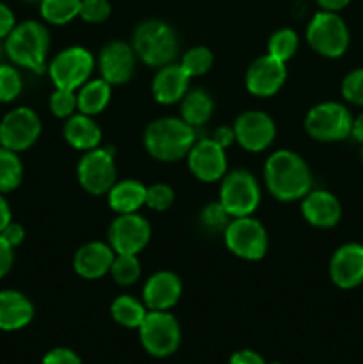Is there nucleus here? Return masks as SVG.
I'll return each mask as SVG.
<instances>
[{
	"label": "nucleus",
	"instance_id": "f257e3e1",
	"mask_svg": "<svg viewBox=\"0 0 363 364\" xmlns=\"http://www.w3.org/2000/svg\"><path fill=\"white\" fill-rule=\"evenodd\" d=\"M265 185L278 201L302 199L312 188V173L302 156L290 149L273 153L265 162Z\"/></svg>",
	"mask_w": 363,
	"mask_h": 364
},
{
	"label": "nucleus",
	"instance_id": "f03ea898",
	"mask_svg": "<svg viewBox=\"0 0 363 364\" xmlns=\"http://www.w3.org/2000/svg\"><path fill=\"white\" fill-rule=\"evenodd\" d=\"M6 57L14 66L25 68L34 73H45L48 64L50 34L46 27L39 21L27 20L14 25L6 39Z\"/></svg>",
	"mask_w": 363,
	"mask_h": 364
},
{
	"label": "nucleus",
	"instance_id": "7ed1b4c3",
	"mask_svg": "<svg viewBox=\"0 0 363 364\" xmlns=\"http://www.w3.org/2000/svg\"><path fill=\"white\" fill-rule=\"evenodd\" d=\"M196 142V132L182 117H160L148 124L144 148L160 162H177L189 155Z\"/></svg>",
	"mask_w": 363,
	"mask_h": 364
},
{
	"label": "nucleus",
	"instance_id": "20e7f679",
	"mask_svg": "<svg viewBox=\"0 0 363 364\" xmlns=\"http://www.w3.org/2000/svg\"><path fill=\"white\" fill-rule=\"evenodd\" d=\"M132 48L135 55L152 68L171 64L178 53V36L169 23L146 20L134 31Z\"/></svg>",
	"mask_w": 363,
	"mask_h": 364
},
{
	"label": "nucleus",
	"instance_id": "39448f33",
	"mask_svg": "<svg viewBox=\"0 0 363 364\" xmlns=\"http://www.w3.org/2000/svg\"><path fill=\"white\" fill-rule=\"evenodd\" d=\"M306 41L319 55L338 59L349 48V28L337 13L320 11L306 28Z\"/></svg>",
	"mask_w": 363,
	"mask_h": 364
},
{
	"label": "nucleus",
	"instance_id": "423d86ee",
	"mask_svg": "<svg viewBox=\"0 0 363 364\" xmlns=\"http://www.w3.org/2000/svg\"><path fill=\"white\" fill-rule=\"evenodd\" d=\"M352 116L338 102H324L312 107L305 117V130L319 142H338L351 135Z\"/></svg>",
	"mask_w": 363,
	"mask_h": 364
},
{
	"label": "nucleus",
	"instance_id": "0eeeda50",
	"mask_svg": "<svg viewBox=\"0 0 363 364\" xmlns=\"http://www.w3.org/2000/svg\"><path fill=\"white\" fill-rule=\"evenodd\" d=\"M95 70V57L88 48L70 46L50 60L48 71L53 85L68 91H78L91 78Z\"/></svg>",
	"mask_w": 363,
	"mask_h": 364
},
{
	"label": "nucleus",
	"instance_id": "6e6552de",
	"mask_svg": "<svg viewBox=\"0 0 363 364\" xmlns=\"http://www.w3.org/2000/svg\"><path fill=\"white\" fill-rule=\"evenodd\" d=\"M139 338L149 355L167 358L180 347V323L169 311H148L139 327Z\"/></svg>",
	"mask_w": 363,
	"mask_h": 364
},
{
	"label": "nucleus",
	"instance_id": "1a4fd4ad",
	"mask_svg": "<svg viewBox=\"0 0 363 364\" xmlns=\"http://www.w3.org/2000/svg\"><path fill=\"white\" fill-rule=\"evenodd\" d=\"M224 242L235 256L248 262L262 259L269 245L265 228L251 215L231 219L224 230Z\"/></svg>",
	"mask_w": 363,
	"mask_h": 364
},
{
	"label": "nucleus",
	"instance_id": "9d476101",
	"mask_svg": "<svg viewBox=\"0 0 363 364\" xmlns=\"http://www.w3.org/2000/svg\"><path fill=\"white\" fill-rule=\"evenodd\" d=\"M219 203L233 219L251 215L260 205V187L256 178L244 169L228 173L221 183Z\"/></svg>",
	"mask_w": 363,
	"mask_h": 364
},
{
	"label": "nucleus",
	"instance_id": "9b49d317",
	"mask_svg": "<svg viewBox=\"0 0 363 364\" xmlns=\"http://www.w3.org/2000/svg\"><path fill=\"white\" fill-rule=\"evenodd\" d=\"M80 187L91 196H103L116 183V162L110 149L95 148L82 155L77 166Z\"/></svg>",
	"mask_w": 363,
	"mask_h": 364
},
{
	"label": "nucleus",
	"instance_id": "f8f14e48",
	"mask_svg": "<svg viewBox=\"0 0 363 364\" xmlns=\"http://www.w3.org/2000/svg\"><path fill=\"white\" fill-rule=\"evenodd\" d=\"M41 135V119L28 107L9 110L0 121V144L11 151H27Z\"/></svg>",
	"mask_w": 363,
	"mask_h": 364
},
{
	"label": "nucleus",
	"instance_id": "ddd939ff",
	"mask_svg": "<svg viewBox=\"0 0 363 364\" xmlns=\"http://www.w3.org/2000/svg\"><path fill=\"white\" fill-rule=\"evenodd\" d=\"M152 238V226L142 215L123 213L109 228V245L116 255H139Z\"/></svg>",
	"mask_w": 363,
	"mask_h": 364
},
{
	"label": "nucleus",
	"instance_id": "4468645a",
	"mask_svg": "<svg viewBox=\"0 0 363 364\" xmlns=\"http://www.w3.org/2000/svg\"><path fill=\"white\" fill-rule=\"evenodd\" d=\"M235 141L251 153H260L273 144L276 124L269 114L262 110H246L233 123Z\"/></svg>",
	"mask_w": 363,
	"mask_h": 364
},
{
	"label": "nucleus",
	"instance_id": "2eb2a0df",
	"mask_svg": "<svg viewBox=\"0 0 363 364\" xmlns=\"http://www.w3.org/2000/svg\"><path fill=\"white\" fill-rule=\"evenodd\" d=\"M287 80L285 63L274 59L273 55H262L249 64L246 71V87L253 96L269 98L274 96Z\"/></svg>",
	"mask_w": 363,
	"mask_h": 364
},
{
	"label": "nucleus",
	"instance_id": "dca6fc26",
	"mask_svg": "<svg viewBox=\"0 0 363 364\" xmlns=\"http://www.w3.org/2000/svg\"><path fill=\"white\" fill-rule=\"evenodd\" d=\"M189 169L199 181H217L226 174L228 160L224 148L212 139H201L194 142L187 155Z\"/></svg>",
	"mask_w": 363,
	"mask_h": 364
},
{
	"label": "nucleus",
	"instance_id": "f3484780",
	"mask_svg": "<svg viewBox=\"0 0 363 364\" xmlns=\"http://www.w3.org/2000/svg\"><path fill=\"white\" fill-rule=\"evenodd\" d=\"M134 48L123 41H110L102 48L98 55L100 75L110 85H121L130 82L135 71Z\"/></svg>",
	"mask_w": 363,
	"mask_h": 364
},
{
	"label": "nucleus",
	"instance_id": "a211bd4d",
	"mask_svg": "<svg viewBox=\"0 0 363 364\" xmlns=\"http://www.w3.org/2000/svg\"><path fill=\"white\" fill-rule=\"evenodd\" d=\"M331 281L342 290H351L363 283V245L351 242L335 251L330 262Z\"/></svg>",
	"mask_w": 363,
	"mask_h": 364
},
{
	"label": "nucleus",
	"instance_id": "6ab92c4d",
	"mask_svg": "<svg viewBox=\"0 0 363 364\" xmlns=\"http://www.w3.org/2000/svg\"><path fill=\"white\" fill-rule=\"evenodd\" d=\"M182 297L180 277L169 270H160L146 281L142 288V302L149 311H167Z\"/></svg>",
	"mask_w": 363,
	"mask_h": 364
},
{
	"label": "nucleus",
	"instance_id": "aec40b11",
	"mask_svg": "<svg viewBox=\"0 0 363 364\" xmlns=\"http://www.w3.org/2000/svg\"><path fill=\"white\" fill-rule=\"evenodd\" d=\"M114 256L116 252L109 244L89 242L75 252L73 269L84 279H100L110 272Z\"/></svg>",
	"mask_w": 363,
	"mask_h": 364
},
{
	"label": "nucleus",
	"instance_id": "412c9836",
	"mask_svg": "<svg viewBox=\"0 0 363 364\" xmlns=\"http://www.w3.org/2000/svg\"><path fill=\"white\" fill-rule=\"evenodd\" d=\"M302 215L315 228H335L342 217V205L331 192L313 191L302 198Z\"/></svg>",
	"mask_w": 363,
	"mask_h": 364
},
{
	"label": "nucleus",
	"instance_id": "4be33fe9",
	"mask_svg": "<svg viewBox=\"0 0 363 364\" xmlns=\"http://www.w3.org/2000/svg\"><path fill=\"white\" fill-rule=\"evenodd\" d=\"M189 77L182 64H166L159 68L155 78H153L152 91L153 96L162 105H173V103L182 102L189 91Z\"/></svg>",
	"mask_w": 363,
	"mask_h": 364
},
{
	"label": "nucleus",
	"instance_id": "5701e85b",
	"mask_svg": "<svg viewBox=\"0 0 363 364\" xmlns=\"http://www.w3.org/2000/svg\"><path fill=\"white\" fill-rule=\"evenodd\" d=\"M34 318V304L18 290H0V331H20Z\"/></svg>",
	"mask_w": 363,
	"mask_h": 364
},
{
	"label": "nucleus",
	"instance_id": "b1692460",
	"mask_svg": "<svg viewBox=\"0 0 363 364\" xmlns=\"http://www.w3.org/2000/svg\"><path fill=\"white\" fill-rule=\"evenodd\" d=\"M63 134L68 144L80 151H91L98 148L102 142V128L96 124L93 116H85V114H73L68 117Z\"/></svg>",
	"mask_w": 363,
	"mask_h": 364
},
{
	"label": "nucleus",
	"instance_id": "393cba45",
	"mask_svg": "<svg viewBox=\"0 0 363 364\" xmlns=\"http://www.w3.org/2000/svg\"><path fill=\"white\" fill-rule=\"evenodd\" d=\"M109 205L117 215L135 213L146 203V185L137 180L116 181L109 192Z\"/></svg>",
	"mask_w": 363,
	"mask_h": 364
},
{
	"label": "nucleus",
	"instance_id": "a878e982",
	"mask_svg": "<svg viewBox=\"0 0 363 364\" xmlns=\"http://www.w3.org/2000/svg\"><path fill=\"white\" fill-rule=\"evenodd\" d=\"M112 85L100 78H89L84 85L77 91V107L78 112L85 116H96L103 112L109 105Z\"/></svg>",
	"mask_w": 363,
	"mask_h": 364
},
{
	"label": "nucleus",
	"instance_id": "bb28decb",
	"mask_svg": "<svg viewBox=\"0 0 363 364\" xmlns=\"http://www.w3.org/2000/svg\"><path fill=\"white\" fill-rule=\"evenodd\" d=\"M182 119L192 128L203 127L214 114V100L203 89H192L182 98Z\"/></svg>",
	"mask_w": 363,
	"mask_h": 364
},
{
	"label": "nucleus",
	"instance_id": "cd10ccee",
	"mask_svg": "<svg viewBox=\"0 0 363 364\" xmlns=\"http://www.w3.org/2000/svg\"><path fill=\"white\" fill-rule=\"evenodd\" d=\"M146 309L148 308L144 306V302H139L130 295H121V297L114 299L112 306H110V315L120 326L127 327V329H139L142 320L148 315Z\"/></svg>",
	"mask_w": 363,
	"mask_h": 364
},
{
	"label": "nucleus",
	"instance_id": "c85d7f7f",
	"mask_svg": "<svg viewBox=\"0 0 363 364\" xmlns=\"http://www.w3.org/2000/svg\"><path fill=\"white\" fill-rule=\"evenodd\" d=\"M23 178V164L16 151L0 146V194L16 191Z\"/></svg>",
	"mask_w": 363,
	"mask_h": 364
},
{
	"label": "nucleus",
	"instance_id": "c756f323",
	"mask_svg": "<svg viewBox=\"0 0 363 364\" xmlns=\"http://www.w3.org/2000/svg\"><path fill=\"white\" fill-rule=\"evenodd\" d=\"M82 0H41L39 11L43 20L52 25H66L78 16Z\"/></svg>",
	"mask_w": 363,
	"mask_h": 364
},
{
	"label": "nucleus",
	"instance_id": "7c9ffc66",
	"mask_svg": "<svg viewBox=\"0 0 363 364\" xmlns=\"http://www.w3.org/2000/svg\"><path fill=\"white\" fill-rule=\"evenodd\" d=\"M110 276L121 287H130V284L137 283V279L141 277V263H139L137 255L114 256Z\"/></svg>",
	"mask_w": 363,
	"mask_h": 364
},
{
	"label": "nucleus",
	"instance_id": "2f4dec72",
	"mask_svg": "<svg viewBox=\"0 0 363 364\" xmlns=\"http://www.w3.org/2000/svg\"><path fill=\"white\" fill-rule=\"evenodd\" d=\"M298 45L299 38L292 28H280L269 39V55L281 60V63H287L288 59L294 57Z\"/></svg>",
	"mask_w": 363,
	"mask_h": 364
},
{
	"label": "nucleus",
	"instance_id": "473e14b6",
	"mask_svg": "<svg viewBox=\"0 0 363 364\" xmlns=\"http://www.w3.org/2000/svg\"><path fill=\"white\" fill-rule=\"evenodd\" d=\"M214 64V55L206 46H192L191 50L182 57V68L189 77H201L206 71H210Z\"/></svg>",
	"mask_w": 363,
	"mask_h": 364
},
{
	"label": "nucleus",
	"instance_id": "72a5a7b5",
	"mask_svg": "<svg viewBox=\"0 0 363 364\" xmlns=\"http://www.w3.org/2000/svg\"><path fill=\"white\" fill-rule=\"evenodd\" d=\"M23 80L14 64L0 63V103H11L21 95Z\"/></svg>",
	"mask_w": 363,
	"mask_h": 364
},
{
	"label": "nucleus",
	"instance_id": "f704fd0d",
	"mask_svg": "<svg viewBox=\"0 0 363 364\" xmlns=\"http://www.w3.org/2000/svg\"><path fill=\"white\" fill-rule=\"evenodd\" d=\"M231 219L233 217L224 210V206L219 201L206 205L201 210V215H199L203 228L206 231H210V233H224V230H226Z\"/></svg>",
	"mask_w": 363,
	"mask_h": 364
},
{
	"label": "nucleus",
	"instance_id": "c9c22d12",
	"mask_svg": "<svg viewBox=\"0 0 363 364\" xmlns=\"http://www.w3.org/2000/svg\"><path fill=\"white\" fill-rule=\"evenodd\" d=\"M50 112L60 119H68L78 110L77 107V91H68V89L56 87V91L50 95L48 100Z\"/></svg>",
	"mask_w": 363,
	"mask_h": 364
},
{
	"label": "nucleus",
	"instance_id": "e433bc0d",
	"mask_svg": "<svg viewBox=\"0 0 363 364\" xmlns=\"http://www.w3.org/2000/svg\"><path fill=\"white\" fill-rule=\"evenodd\" d=\"M174 201V192L169 185L166 183H155L152 187H146V203L148 208L155 210V212H164V210L171 208Z\"/></svg>",
	"mask_w": 363,
	"mask_h": 364
},
{
	"label": "nucleus",
	"instance_id": "4c0bfd02",
	"mask_svg": "<svg viewBox=\"0 0 363 364\" xmlns=\"http://www.w3.org/2000/svg\"><path fill=\"white\" fill-rule=\"evenodd\" d=\"M112 13L109 0H82L78 16L88 23H103Z\"/></svg>",
	"mask_w": 363,
	"mask_h": 364
},
{
	"label": "nucleus",
	"instance_id": "58836bf2",
	"mask_svg": "<svg viewBox=\"0 0 363 364\" xmlns=\"http://www.w3.org/2000/svg\"><path fill=\"white\" fill-rule=\"evenodd\" d=\"M342 96L352 105L363 107V68L345 75L342 80Z\"/></svg>",
	"mask_w": 363,
	"mask_h": 364
},
{
	"label": "nucleus",
	"instance_id": "ea45409f",
	"mask_svg": "<svg viewBox=\"0 0 363 364\" xmlns=\"http://www.w3.org/2000/svg\"><path fill=\"white\" fill-rule=\"evenodd\" d=\"M43 364H82L80 358L70 348H53L43 358Z\"/></svg>",
	"mask_w": 363,
	"mask_h": 364
},
{
	"label": "nucleus",
	"instance_id": "a19ab883",
	"mask_svg": "<svg viewBox=\"0 0 363 364\" xmlns=\"http://www.w3.org/2000/svg\"><path fill=\"white\" fill-rule=\"evenodd\" d=\"M14 263V247L0 235V279L11 272Z\"/></svg>",
	"mask_w": 363,
	"mask_h": 364
},
{
	"label": "nucleus",
	"instance_id": "79ce46f5",
	"mask_svg": "<svg viewBox=\"0 0 363 364\" xmlns=\"http://www.w3.org/2000/svg\"><path fill=\"white\" fill-rule=\"evenodd\" d=\"M14 25H16V18H14L11 7L0 2V39H6L9 32L14 28Z\"/></svg>",
	"mask_w": 363,
	"mask_h": 364
},
{
	"label": "nucleus",
	"instance_id": "37998d69",
	"mask_svg": "<svg viewBox=\"0 0 363 364\" xmlns=\"http://www.w3.org/2000/svg\"><path fill=\"white\" fill-rule=\"evenodd\" d=\"M0 235H2V237L6 238L7 244H11V245H13V247H18V245H20L21 242H23L25 230H23V226H21V224L13 223V220H11V223L6 226V230H4Z\"/></svg>",
	"mask_w": 363,
	"mask_h": 364
},
{
	"label": "nucleus",
	"instance_id": "c03bdc74",
	"mask_svg": "<svg viewBox=\"0 0 363 364\" xmlns=\"http://www.w3.org/2000/svg\"><path fill=\"white\" fill-rule=\"evenodd\" d=\"M230 364H267L260 354L253 350H238L231 355Z\"/></svg>",
	"mask_w": 363,
	"mask_h": 364
},
{
	"label": "nucleus",
	"instance_id": "a18cd8bd",
	"mask_svg": "<svg viewBox=\"0 0 363 364\" xmlns=\"http://www.w3.org/2000/svg\"><path fill=\"white\" fill-rule=\"evenodd\" d=\"M212 141H216L217 144L221 146V148H228V146H230L231 142L235 141L233 127H231V128H228V127L217 128V130L214 132V135H212Z\"/></svg>",
	"mask_w": 363,
	"mask_h": 364
},
{
	"label": "nucleus",
	"instance_id": "49530a36",
	"mask_svg": "<svg viewBox=\"0 0 363 364\" xmlns=\"http://www.w3.org/2000/svg\"><path fill=\"white\" fill-rule=\"evenodd\" d=\"M13 220V215H11V206L7 203V199L4 198V194H0V233L6 230L7 224Z\"/></svg>",
	"mask_w": 363,
	"mask_h": 364
},
{
	"label": "nucleus",
	"instance_id": "de8ad7c7",
	"mask_svg": "<svg viewBox=\"0 0 363 364\" xmlns=\"http://www.w3.org/2000/svg\"><path fill=\"white\" fill-rule=\"evenodd\" d=\"M322 11H331V13H338L340 9L349 6L351 0H317Z\"/></svg>",
	"mask_w": 363,
	"mask_h": 364
},
{
	"label": "nucleus",
	"instance_id": "09e8293b",
	"mask_svg": "<svg viewBox=\"0 0 363 364\" xmlns=\"http://www.w3.org/2000/svg\"><path fill=\"white\" fill-rule=\"evenodd\" d=\"M351 135L359 142V144H363V112L352 119Z\"/></svg>",
	"mask_w": 363,
	"mask_h": 364
},
{
	"label": "nucleus",
	"instance_id": "8fccbe9b",
	"mask_svg": "<svg viewBox=\"0 0 363 364\" xmlns=\"http://www.w3.org/2000/svg\"><path fill=\"white\" fill-rule=\"evenodd\" d=\"M4 57H6V45H4V39H0V63H4Z\"/></svg>",
	"mask_w": 363,
	"mask_h": 364
},
{
	"label": "nucleus",
	"instance_id": "3c124183",
	"mask_svg": "<svg viewBox=\"0 0 363 364\" xmlns=\"http://www.w3.org/2000/svg\"><path fill=\"white\" fill-rule=\"evenodd\" d=\"M25 2H31V4H36V2H41V0H25Z\"/></svg>",
	"mask_w": 363,
	"mask_h": 364
},
{
	"label": "nucleus",
	"instance_id": "603ef678",
	"mask_svg": "<svg viewBox=\"0 0 363 364\" xmlns=\"http://www.w3.org/2000/svg\"><path fill=\"white\" fill-rule=\"evenodd\" d=\"M267 364H281V363H278V361H273V363H267Z\"/></svg>",
	"mask_w": 363,
	"mask_h": 364
},
{
	"label": "nucleus",
	"instance_id": "864d4df0",
	"mask_svg": "<svg viewBox=\"0 0 363 364\" xmlns=\"http://www.w3.org/2000/svg\"><path fill=\"white\" fill-rule=\"evenodd\" d=\"M362 160H363V148H362Z\"/></svg>",
	"mask_w": 363,
	"mask_h": 364
},
{
	"label": "nucleus",
	"instance_id": "5fc2aeb1",
	"mask_svg": "<svg viewBox=\"0 0 363 364\" xmlns=\"http://www.w3.org/2000/svg\"><path fill=\"white\" fill-rule=\"evenodd\" d=\"M0 146H2V144H0Z\"/></svg>",
	"mask_w": 363,
	"mask_h": 364
}]
</instances>
